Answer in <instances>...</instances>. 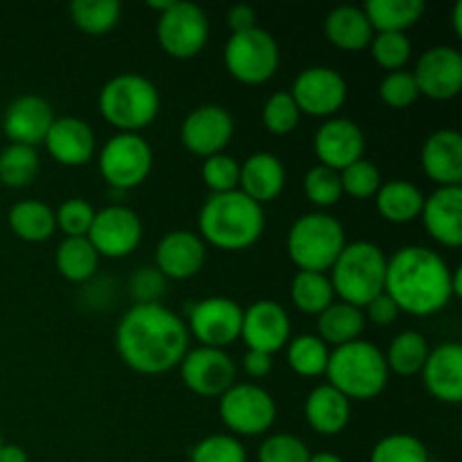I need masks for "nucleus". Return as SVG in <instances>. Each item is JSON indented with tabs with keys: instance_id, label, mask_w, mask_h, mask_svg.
<instances>
[{
	"instance_id": "f257e3e1",
	"label": "nucleus",
	"mask_w": 462,
	"mask_h": 462,
	"mask_svg": "<svg viewBox=\"0 0 462 462\" xmlns=\"http://www.w3.org/2000/svg\"><path fill=\"white\" fill-rule=\"evenodd\" d=\"M116 350L134 373L165 374L188 355V325L161 302L131 305L116 328Z\"/></svg>"
},
{
	"instance_id": "f03ea898",
	"label": "nucleus",
	"mask_w": 462,
	"mask_h": 462,
	"mask_svg": "<svg viewBox=\"0 0 462 462\" xmlns=\"http://www.w3.org/2000/svg\"><path fill=\"white\" fill-rule=\"evenodd\" d=\"M451 278L454 269L440 253L411 244L388 257L383 293L395 302L400 314L427 319L451 305Z\"/></svg>"
},
{
	"instance_id": "7ed1b4c3",
	"label": "nucleus",
	"mask_w": 462,
	"mask_h": 462,
	"mask_svg": "<svg viewBox=\"0 0 462 462\" xmlns=\"http://www.w3.org/2000/svg\"><path fill=\"white\" fill-rule=\"evenodd\" d=\"M266 228L264 208L235 189L210 194L199 210V237L219 251L237 253L255 246Z\"/></svg>"
},
{
	"instance_id": "20e7f679",
	"label": "nucleus",
	"mask_w": 462,
	"mask_h": 462,
	"mask_svg": "<svg viewBox=\"0 0 462 462\" xmlns=\"http://www.w3.org/2000/svg\"><path fill=\"white\" fill-rule=\"evenodd\" d=\"M325 377L350 402H370L386 391L391 373L383 352L370 341L356 338L329 350Z\"/></svg>"
},
{
	"instance_id": "39448f33",
	"label": "nucleus",
	"mask_w": 462,
	"mask_h": 462,
	"mask_svg": "<svg viewBox=\"0 0 462 462\" xmlns=\"http://www.w3.org/2000/svg\"><path fill=\"white\" fill-rule=\"evenodd\" d=\"M97 106L117 134H140L161 113V93L149 77L122 72L102 86Z\"/></svg>"
},
{
	"instance_id": "423d86ee",
	"label": "nucleus",
	"mask_w": 462,
	"mask_h": 462,
	"mask_svg": "<svg viewBox=\"0 0 462 462\" xmlns=\"http://www.w3.org/2000/svg\"><path fill=\"white\" fill-rule=\"evenodd\" d=\"M386 264L388 255L377 244L365 242V239L346 244L328 273L334 296H338L341 302L364 310L370 300L383 293Z\"/></svg>"
},
{
	"instance_id": "0eeeda50",
	"label": "nucleus",
	"mask_w": 462,
	"mask_h": 462,
	"mask_svg": "<svg viewBox=\"0 0 462 462\" xmlns=\"http://www.w3.org/2000/svg\"><path fill=\"white\" fill-rule=\"evenodd\" d=\"M346 244V228L329 212H307L293 221L287 233L289 260L298 271L329 273Z\"/></svg>"
},
{
	"instance_id": "6e6552de",
	"label": "nucleus",
	"mask_w": 462,
	"mask_h": 462,
	"mask_svg": "<svg viewBox=\"0 0 462 462\" xmlns=\"http://www.w3.org/2000/svg\"><path fill=\"white\" fill-rule=\"evenodd\" d=\"M224 66L228 75L239 84H266L273 79L280 68L278 41L262 27L230 34L224 45Z\"/></svg>"
},
{
	"instance_id": "1a4fd4ad",
	"label": "nucleus",
	"mask_w": 462,
	"mask_h": 462,
	"mask_svg": "<svg viewBox=\"0 0 462 462\" xmlns=\"http://www.w3.org/2000/svg\"><path fill=\"white\" fill-rule=\"evenodd\" d=\"M97 167L113 189L126 192L149 179L153 170V149L140 134H116L99 149Z\"/></svg>"
},
{
	"instance_id": "9d476101",
	"label": "nucleus",
	"mask_w": 462,
	"mask_h": 462,
	"mask_svg": "<svg viewBox=\"0 0 462 462\" xmlns=\"http://www.w3.org/2000/svg\"><path fill=\"white\" fill-rule=\"evenodd\" d=\"M278 418V404L257 383H235L219 397V420L235 438H255L269 431Z\"/></svg>"
},
{
	"instance_id": "9b49d317",
	"label": "nucleus",
	"mask_w": 462,
	"mask_h": 462,
	"mask_svg": "<svg viewBox=\"0 0 462 462\" xmlns=\"http://www.w3.org/2000/svg\"><path fill=\"white\" fill-rule=\"evenodd\" d=\"M156 36L165 54L188 61L206 48L210 39V21L199 5L174 0V5L158 16Z\"/></svg>"
},
{
	"instance_id": "f8f14e48",
	"label": "nucleus",
	"mask_w": 462,
	"mask_h": 462,
	"mask_svg": "<svg viewBox=\"0 0 462 462\" xmlns=\"http://www.w3.org/2000/svg\"><path fill=\"white\" fill-rule=\"evenodd\" d=\"M244 307L237 300L226 296H210L197 300L188 310V332L189 338L203 347L226 350L239 341L242 334Z\"/></svg>"
},
{
	"instance_id": "ddd939ff",
	"label": "nucleus",
	"mask_w": 462,
	"mask_h": 462,
	"mask_svg": "<svg viewBox=\"0 0 462 462\" xmlns=\"http://www.w3.org/2000/svg\"><path fill=\"white\" fill-rule=\"evenodd\" d=\"M291 97L302 116L337 117L347 99V81L337 68L310 66L293 79Z\"/></svg>"
},
{
	"instance_id": "4468645a",
	"label": "nucleus",
	"mask_w": 462,
	"mask_h": 462,
	"mask_svg": "<svg viewBox=\"0 0 462 462\" xmlns=\"http://www.w3.org/2000/svg\"><path fill=\"white\" fill-rule=\"evenodd\" d=\"M86 237L93 244L99 257L122 260L138 251L140 242H143V221H140L138 212L131 210L129 206L116 203V206L95 210L93 226Z\"/></svg>"
},
{
	"instance_id": "2eb2a0df",
	"label": "nucleus",
	"mask_w": 462,
	"mask_h": 462,
	"mask_svg": "<svg viewBox=\"0 0 462 462\" xmlns=\"http://www.w3.org/2000/svg\"><path fill=\"white\" fill-rule=\"evenodd\" d=\"M235 135V120L221 104H201L185 116L180 125V143L189 153L210 158L224 153Z\"/></svg>"
},
{
	"instance_id": "dca6fc26",
	"label": "nucleus",
	"mask_w": 462,
	"mask_h": 462,
	"mask_svg": "<svg viewBox=\"0 0 462 462\" xmlns=\"http://www.w3.org/2000/svg\"><path fill=\"white\" fill-rule=\"evenodd\" d=\"M180 379L185 388L199 397H217L219 400L228 388H233L237 379V368L226 350L197 346L188 350L179 365Z\"/></svg>"
},
{
	"instance_id": "f3484780",
	"label": "nucleus",
	"mask_w": 462,
	"mask_h": 462,
	"mask_svg": "<svg viewBox=\"0 0 462 462\" xmlns=\"http://www.w3.org/2000/svg\"><path fill=\"white\" fill-rule=\"evenodd\" d=\"M420 95L449 102L462 90V54L454 45H433L420 54L413 70Z\"/></svg>"
},
{
	"instance_id": "a211bd4d",
	"label": "nucleus",
	"mask_w": 462,
	"mask_h": 462,
	"mask_svg": "<svg viewBox=\"0 0 462 462\" xmlns=\"http://www.w3.org/2000/svg\"><path fill=\"white\" fill-rule=\"evenodd\" d=\"M248 350L264 352L273 356L287 347L291 338V319L287 310L275 300H255L244 310L242 334H239Z\"/></svg>"
},
{
	"instance_id": "6ab92c4d",
	"label": "nucleus",
	"mask_w": 462,
	"mask_h": 462,
	"mask_svg": "<svg viewBox=\"0 0 462 462\" xmlns=\"http://www.w3.org/2000/svg\"><path fill=\"white\" fill-rule=\"evenodd\" d=\"M365 152V135L356 122L347 117H329L316 129L314 153L319 165L341 171L361 161Z\"/></svg>"
},
{
	"instance_id": "aec40b11",
	"label": "nucleus",
	"mask_w": 462,
	"mask_h": 462,
	"mask_svg": "<svg viewBox=\"0 0 462 462\" xmlns=\"http://www.w3.org/2000/svg\"><path fill=\"white\" fill-rule=\"evenodd\" d=\"M54 122L52 106L41 95H18L7 104L3 113V131L9 144H25L34 147L48 135V129Z\"/></svg>"
},
{
	"instance_id": "412c9836",
	"label": "nucleus",
	"mask_w": 462,
	"mask_h": 462,
	"mask_svg": "<svg viewBox=\"0 0 462 462\" xmlns=\"http://www.w3.org/2000/svg\"><path fill=\"white\" fill-rule=\"evenodd\" d=\"M208 246L192 230H171L156 246V269L165 280H189L206 266Z\"/></svg>"
},
{
	"instance_id": "4be33fe9",
	"label": "nucleus",
	"mask_w": 462,
	"mask_h": 462,
	"mask_svg": "<svg viewBox=\"0 0 462 462\" xmlns=\"http://www.w3.org/2000/svg\"><path fill=\"white\" fill-rule=\"evenodd\" d=\"M43 144L54 162L63 167H84L97 152V138L93 126L75 116L54 117Z\"/></svg>"
},
{
	"instance_id": "5701e85b",
	"label": "nucleus",
	"mask_w": 462,
	"mask_h": 462,
	"mask_svg": "<svg viewBox=\"0 0 462 462\" xmlns=\"http://www.w3.org/2000/svg\"><path fill=\"white\" fill-rule=\"evenodd\" d=\"M422 382L429 395L442 404L462 402V346L456 341L440 343L429 350L422 368Z\"/></svg>"
},
{
	"instance_id": "b1692460",
	"label": "nucleus",
	"mask_w": 462,
	"mask_h": 462,
	"mask_svg": "<svg viewBox=\"0 0 462 462\" xmlns=\"http://www.w3.org/2000/svg\"><path fill=\"white\" fill-rule=\"evenodd\" d=\"M422 171L438 188L462 183V135L456 129H438L424 140L420 152Z\"/></svg>"
},
{
	"instance_id": "393cba45",
	"label": "nucleus",
	"mask_w": 462,
	"mask_h": 462,
	"mask_svg": "<svg viewBox=\"0 0 462 462\" xmlns=\"http://www.w3.org/2000/svg\"><path fill=\"white\" fill-rule=\"evenodd\" d=\"M424 228L447 248H458L462 244V188H438L436 192L424 197L422 208Z\"/></svg>"
},
{
	"instance_id": "a878e982",
	"label": "nucleus",
	"mask_w": 462,
	"mask_h": 462,
	"mask_svg": "<svg viewBox=\"0 0 462 462\" xmlns=\"http://www.w3.org/2000/svg\"><path fill=\"white\" fill-rule=\"evenodd\" d=\"M287 185L284 162L271 152H257L239 167V192L246 194L262 208L275 201Z\"/></svg>"
},
{
	"instance_id": "bb28decb",
	"label": "nucleus",
	"mask_w": 462,
	"mask_h": 462,
	"mask_svg": "<svg viewBox=\"0 0 462 462\" xmlns=\"http://www.w3.org/2000/svg\"><path fill=\"white\" fill-rule=\"evenodd\" d=\"M352 418V402L329 383L311 388L305 400V420L311 431L320 436H338L347 429Z\"/></svg>"
},
{
	"instance_id": "cd10ccee",
	"label": "nucleus",
	"mask_w": 462,
	"mask_h": 462,
	"mask_svg": "<svg viewBox=\"0 0 462 462\" xmlns=\"http://www.w3.org/2000/svg\"><path fill=\"white\" fill-rule=\"evenodd\" d=\"M325 36L334 48L343 50V52H361V50L370 48L374 30L364 7L341 5L325 16Z\"/></svg>"
},
{
	"instance_id": "c85d7f7f",
	"label": "nucleus",
	"mask_w": 462,
	"mask_h": 462,
	"mask_svg": "<svg viewBox=\"0 0 462 462\" xmlns=\"http://www.w3.org/2000/svg\"><path fill=\"white\" fill-rule=\"evenodd\" d=\"M374 206L382 219L391 224H411L420 219L424 208V194L418 185L409 183L404 179H393L382 183V188L374 194Z\"/></svg>"
},
{
	"instance_id": "c756f323",
	"label": "nucleus",
	"mask_w": 462,
	"mask_h": 462,
	"mask_svg": "<svg viewBox=\"0 0 462 462\" xmlns=\"http://www.w3.org/2000/svg\"><path fill=\"white\" fill-rule=\"evenodd\" d=\"M7 224L18 239L27 244L48 242L57 230L54 210L39 199H23L9 208Z\"/></svg>"
},
{
	"instance_id": "7c9ffc66",
	"label": "nucleus",
	"mask_w": 462,
	"mask_h": 462,
	"mask_svg": "<svg viewBox=\"0 0 462 462\" xmlns=\"http://www.w3.org/2000/svg\"><path fill=\"white\" fill-rule=\"evenodd\" d=\"M99 260L102 257L97 255L88 237H63L57 246L54 266L68 282L86 284L97 275Z\"/></svg>"
},
{
	"instance_id": "2f4dec72",
	"label": "nucleus",
	"mask_w": 462,
	"mask_h": 462,
	"mask_svg": "<svg viewBox=\"0 0 462 462\" xmlns=\"http://www.w3.org/2000/svg\"><path fill=\"white\" fill-rule=\"evenodd\" d=\"M364 12L377 32H406L422 21L427 5L422 0H368Z\"/></svg>"
},
{
	"instance_id": "473e14b6",
	"label": "nucleus",
	"mask_w": 462,
	"mask_h": 462,
	"mask_svg": "<svg viewBox=\"0 0 462 462\" xmlns=\"http://www.w3.org/2000/svg\"><path fill=\"white\" fill-rule=\"evenodd\" d=\"M364 329V310L347 305V302L334 300L332 305L319 316V334H316V337H319L328 347H338L361 338Z\"/></svg>"
},
{
	"instance_id": "72a5a7b5",
	"label": "nucleus",
	"mask_w": 462,
	"mask_h": 462,
	"mask_svg": "<svg viewBox=\"0 0 462 462\" xmlns=\"http://www.w3.org/2000/svg\"><path fill=\"white\" fill-rule=\"evenodd\" d=\"M429 341L422 332L415 329H404L391 341L388 350L383 352L388 373H395L400 377H413L424 368V361L429 356Z\"/></svg>"
},
{
	"instance_id": "f704fd0d",
	"label": "nucleus",
	"mask_w": 462,
	"mask_h": 462,
	"mask_svg": "<svg viewBox=\"0 0 462 462\" xmlns=\"http://www.w3.org/2000/svg\"><path fill=\"white\" fill-rule=\"evenodd\" d=\"M291 305L307 316H320L334 300V287L328 273H314V271H298L291 280Z\"/></svg>"
},
{
	"instance_id": "c9c22d12",
	"label": "nucleus",
	"mask_w": 462,
	"mask_h": 462,
	"mask_svg": "<svg viewBox=\"0 0 462 462\" xmlns=\"http://www.w3.org/2000/svg\"><path fill=\"white\" fill-rule=\"evenodd\" d=\"M122 5L117 0H75L70 3V21L88 36H104L120 23Z\"/></svg>"
},
{
	"instance_id": "e433bc0d",
	"label": "nucleus",
	"mask_w": 462,
	"mask_h": 462,
	"mask_svg": "<svg viewBox=\"0 0 462 462\" xmlns=\"http://www.w3.org/2000/svg\"><path fill=\"white\" fill-rule=\"evenodd\" d=\"M329 361V347L316 334H300L289 338L287 364L298 377L316 379L325 374Z\"/></svg>"
},
{
	"instance_id": "4c0bfd02",
	"label": "nucleus",
	"mask_w": 462,
	"mask_h": 462,
	"mask_svg": "<svg viewBox=\"0 0 462 462\" xmlns=\"http://www.w3.org/2000/svg\"><path fill=\"white\" fill-rule=\"evenodd\" d=\"M39 152L25 144H7L0 152V183L7 188H27L39 174Z\"/></svg>"
},
{
	"instance_id": "58836bf2",
	"label": "nucleus",
	"mask_w": 462,
	"mask_h": 462,
	"mask_svg": "<svg viewBox=\"0 0 462 462\" xmlns=\"http://www.w3.org/2000/svg\"><path fill=\"white\" fill-rule=\"evenodd\" d=\"M370 52H373L374 63L386 72L404 70L413 54V43L409 34H402V32H377L370 41Z\"/></svg>"
},
{
	"instance_id": "ea45409f",
	"label": "nucleus",
	"mask_w": 462,
	"mask_h": 462,
	"mask_svg": "<svg viewBox=\"0 0 462 462\" xmlns=\"http://www.w3.org/2000/svg\"><path fill=\"white\" fill-rule=\"evenodd\" d=\"M370 462H431L429 449L418 436L391 433L373 447Z\"/></svg>"
},
{
	"instance_id": "a19ab883",
	"label": "nucleus",
	"mask_w": 462,
	"mask_h": 462,
	"mask_svg": "<svg viewBox=\"0 0 462 462\" xmlns=\"http://www.w3.org/2000/svg\"><path fill=\"white\" fill-rule=\"evenodd\" d=\"M302 189H305V197L310 199L311 206L319 208V212L337 206L343 197L341 176L325 165H314L307 170Z\"/></svg>"
},
{
	"instance_id": "79ce46f5",
	"label": "nucleus",
	"mask_w": 462,
	"mask_h": 462,
	"mask_svg": "<svg viewBox=\"0 0 462 462\" xmlns=\"http://www.w3.org/2000/svg\"><path fill=\"white\" fill-rule=\"evenodd\" d=\"M189 462H248V454L239 438L230 433H212L192 447Z\"/></svg>"
},
{
	"instance_id": "37998d69",
	"label": "nucleus",
	"mask_w": 462,
	"mask_h": 462,
	"mask_svg": "<svg viewBox=\"0 0 462 462\" xmlns=\"http://www.w3.org/2000/svg\"><path fill=\"white\" fill-rule=\"evenodd\" d=\"M300 108L293 102L289 90H278L271 95L262 108V122H264L266 131L273 135H289L298 129L300 125Z\"/></svg>"
},
{
	"instance_id": "c03bdc74",
	"label": "nucleus",
	"mask_w": 462,
	"mask_h": 462,
	"mask_svg": "<svg viewBox=\"0 0 462 462\" xmlns=\"http://www.w3.org/2000/svg\"><path fill=\"white\" fill-rule=\"evenodd\" d=\"M338 176H341L343 194L356 199V201L373 199L383 183L377 165H374L373 161H365V158L352 162L350 167H346V170L338 171Z\"/></svg>"
},
{
	"instance_id": "a18cd8bd",
	"label": "nucleus",
	"mask_w": 462,
	"mask_h": 462,
	"mask_svg": "<svg viewBox=\"0 0 462 462\" xmlns=\"http://www.w3.org/2000/svg\"><path fill=\"white\" fill-rule=\"evenodd\" d=\"M239 167L242 162L228 153H217L203 161L201 180L210 194H226L239 189Z\"/></svg>"
},
{
	"instance_id": "49530a36",
	"label": "nucleus",
	"mask_w": 462,
	"mask_h": 462,
	"mask_svg": "<svg viewBox=\"0 0 462 462\" xmlns=\"http://www.w3.org/2000/svg\"><path fill=\"white\" fill-rule=\"evenodd\" d=\"M93 219H95V208L81 197L68 199V201H63L61 206L54 210L57 228L61 230L66 237H86L90 226H93Z\"/></svg>"
},
{
	"instance_id": "de8ad7c7",
	"label": "nucleus",
	"mask_w": 462,
	"mask_h": 462,
	"mask_svg": "<svg viewBox=\"0 0 462 462\" xmlns=\"http://www.w3.org/2000/svg\"><path fill=\"white\" fill-rule=\"evenodd\" d=\"M310 447L293 433H273L257 449V462H310Z\"/></svg>"
},
{
	"instance_id": "09e8293b",
	"label": "nucleus",
	"mask_w": 462,
	"mask_h": 462,
	"mask_svg": "<svg viewBox=\"0 0 462 462\" xmlns=\"http://www.w3.org/2000/svg\"><path fill=\"white\" fill-rule=\"evenodd\" d=\"M379 97L391 108H409L418 102L420 90L415 84V77L411 70L386 72L379 84Z\"/></svg>"
},
{
	"instance_id": "8fccbe9b",
	"label": "nucleus",
	"mask_w": 462,
	"mask_h": 462,
	"mask_svg": "<svg viewBox=\"0 0 462 462\" xmlns=\"http://www.w3.org/2000/svg\"><path fill=\"white\" fill-rule=\"evenodd\" d=\"M126 289L134 305H156L165 296L167 280L156 266H140L131 273Z\"/></svg>"
},
{
	"instance_id": "3c124183",
	"label": "nucleus",
	"mask_w": 462,
	"mask_h": 462,
	"mask_svg": "<svg viewBox=\"0 0 462 462\" xmlns=\"http://www.w3.org/2000/svg\"><path fill=\"white\" fill-rule=\"evenodd\" d=\"M364 316L365 323H373L377 325V328H388V325H393L397 320L400 310H397V305L386 296V293H382V296H377L374 300H370L368 305L364 307Z\"/></svg>"
},
{
	"instance_id": "603ef678",
	"label": "nucleus",
	"mask_w": 462,
	"mask_h": 462,
	"mask_svg": "<svg viewBox=\"0 0 462 462\" xmlns=\"http://www.w3.org/2000/svg\"><path fill=\"white\" fill-rule=\"evenodd\" d=\"M226 25L230 27V34H237V32H246L257 27V14L255 9L248 7V5H235L226 14Z\"/></svg>"
},
{
	"instance_id": "864d4df0",
	"label": "nucleus",
	"mask_w": 462,
	"mask_h": 462,
	"mask_svg": "<svg viewBox=\"0 0 462 462\" xmlns=\"http://www.w3.org/2000/svg\"><path fill=\"white\" fill-rule=\"evenodd\" d=\"M242 368L251 379H264L266 374L273 370V356L257 350H246V355H244V361H242Z\"/></svg>"
},
{
	"instance_id": "5fc2aeb1",
	"label": "nucleus",
	"mask_w": 462,
	"mask_h": 462,
	"mask_svg": "<svg viewBox=\"0 0 462 462\" xmlns=\"http://www.w3.org/2000/svg\"><path fill=\"white\" fill-rule=\"evenodd\" d=\"M0 462H30V456L21 445L0 447Z\"/></svg>"
},
{
	"instance_id": "6e6d98bb",
	"label": "nucleus",
	"mask_w": 462,
	"mask_h": 462,
	"mask_svg": "<svg viewBox=\"0 0 462 462\" xmlns=\"http://www.w3.org/2000/svg\"><path fill=\"white\" fill-rule=\"evenodd\" d=\"M451 23H454L456 36H462V0L454 5V14H451Z\"/></svg>"
},
{
	"instance_id": "4d7b16f0",
	"label": "nucleus",
	"mask_w": 462,
	"mask_h": 462,
	"mask_svg": "<svg viewBox=\"0 0 462 462\" xmlns=\"http://www.w3.org/2000/svg\"><path fill=\"white\" fill-rule=\"evenodd\" d=\"M310 462H343V458L332 451H319V454L310 456Z\"/></svg>"
},
{
	"instance_id": "13d9d810",
	"label": "nucleus",
	"mask_w": 462,
	"mask_h": 462,
	"mask_svg": "<svg viewBox=\"0 0 462 462\" xmlns=\"http://www.w3.org/2000/svg\"><path fill=\"white\" fill-rule=\"evenodd\" d=\"M174 5V0H149L147 7L153 9V12H158V16H161L162 12H167V9Z\"/></svg>"
},
{
	"instance_id": "bf43d9fd",
	"label": "nucleus",
	"mask_w": 462,
	"mask_h": 462,
	"mask_svg": "<svg viewBox=\"0 0 462 462\" xmlns=\"http://www.w3.org/2000/svg\"><path fill=\"white\" fill-rule=\"evenodd\" d=\"M5 445V442H3V436H0V447H3Z\"/></svg>"
}]
</instances>
